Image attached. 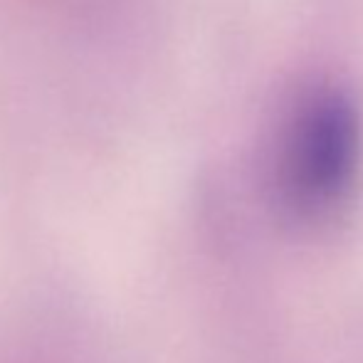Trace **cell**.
Segmentation results:
<instances>
[{
	"label": "cell",
	"mask_w": 363,
	"mask_h": 363,
	"mask_svg": "<svg viewBox=\"0 0 363 363\" xmlns=\"http://www.w3.org/2000/svg\"><path fill=\"white\" fill-rule=\"evenodd\" d=\"M361 161V111L336 82H316L291 99L279 126L274 176L282 201L319 216L344 201Z\"/></svg>",
	"instance_id": "1"
}]
</instances>
